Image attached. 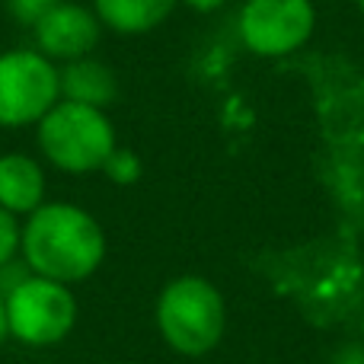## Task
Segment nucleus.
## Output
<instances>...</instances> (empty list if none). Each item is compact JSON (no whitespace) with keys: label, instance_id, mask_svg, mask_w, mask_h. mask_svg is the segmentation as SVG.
I'll list each match as a JSON object with an SVG mask.
<instances>
[{"label":"nucleus","instance_id":"nucleus-6","mask_svg":"<svg viewBox=\"0 0 364 364\" xmlns=\"http://www.w3.org/2000/svg\"><path fill=\"white\" fill-rule=\"evenodd\" d=\"M237 29L243 45L259 58H284L310 42L316 29L314 0H246Z\"/></svg>","mask_w":364,"mask_h":364},{"label":"nucleus","instance_id":"nucleus-13","mask_svg":"<svg viewBox=\"0 0 364 364\" xmlns=\"http://www.w3.org/2000/svg\"><path fill=\"white\" fill-rule=\"evenodd\" d=\"M61 0H6V10L19 26H36L51 6H58Z\"/></svg>","mask_w":364,"mask_h":364},{"label":"nucleus","instance_id":"nucleus-15","mask_svg":"<svg viewBox=\"0 0 364 364\" xmlns=\"http://www.w3.org/2000/svg\"><path fill=\"white\" fill-rule=\"evenodd\" d=\"M179 4L192 13H218L220 6H227V0H179Z\"/></svg>","mask_w":364,"mask_h":364},{"label":"nucleus","instance_id":"nucleus-12","mask_svg":"<svg viewBox=\"0 0 364 364\" xmlns=\"http://www.w3.org/2000/svg\"><path fill=\"white\" fill-rule=\"evenodd\" d=\"M19 250H23V224L16 214L0 208V269H6L19 256Z\"/></svg>","mask_w":364,"mask_h":364},{"label":"nucleus","instance_id":"nucleus-1","mask_svg":"<svg viewBox=\"0 0 364 364\" xmlns=\"http://www.w3.org/2000/svg\"><path fill=\"white\" fill-rule=\"evenodd\" d=\"M23 259L32 275L51 282H87L106 259V230L80 205L45 201L23 224Z\"/></svg>","mask_w":364,"mask_h":364},{"label":"nucleus","instance_id":"nucleus-3","mask_svg":"<svg viewBox=\"0 0 364 364\" xmlns=\"http://www.w3.org/2000/svg\"><path fill=\"white\" fill-rule=\"evenodd\" d=\"M36 144L55 170L87 176V173H102L119 141L106 109L61 100L36 125Z\"/></svg>","mask_w":364,"mask_h":364},{"label":"nucleus","instance_id":"nucleus-2","mask_svg":"<svg viewBox=\"0 0 364 364\" xmlns=\"http://www.w3.org/2000/svg\"><path fill=\"white\" fill-rule=\"evenodd\" d=\"M160 339L186 358H201L214 352L227 329V304L224 294L201 275H179L164 284L157 297Z\"/></svg>","mask_w":364,"mask_h":364},{"label":"nucleus","instance_id":"nucleus-18","mask_svg":"<svg viewBox=\"0 0 364 364\" xmlns=\"http://www.w3.org/2000/svg\"><path fill=\"white\" fill-rule=\"evenodd\" d=\"M109 364H115V361H109Z\"/></svg>","mask_w":364,"mask_h":364},{"label":"nucleus","instance_id":"nucleus-9","mask_svg":"<svg viewBox=\"0 0 364 364\" xmlns=\"http://www.w3.org/2000/svg\"><path fill=\"white\" fill-rule=\"evenodd\" d=\"M119 96V77L96 58H77L61 68V100L106 109Z\"/></svg>","mask_w":364,"mask_h":364},{"label":"nucleus","instance_id":"nucleus-11","mask_svg":"<svg viewBox=\"0 0 364 364\" xmlns=\"http://www.w3.org/2000/svg\"><path fill=\"white\" fill-rule=\"evenodd\" d=\"M102 173H106L115 186H134V182L144 176V164H141V157L134 151H128V147H115L112 157H109L106 166H102Z\"/></svg>","mask_w":364,"mask_h":364},{"label":"nucleus","instance_id":"nucleus-17","mask_svg":"<svg viewBox=\"0 0 364 364\" xmlns=\"http://www.w3.org/2000/svg\"><path fill=\"white\" fill-rule=\"evenodd\" d=\"M358 10H361V16H364V0H358Z\"/></svg>","mask_w":364,"mask_h":364},{"label":"nucleus","instance_id":"nucleus-4","mask_svg":"<svg viewBox=\"0 0 364 364\" xmlns=\"http://www.w3.org/2000/svg\"><path fill=\"white\" fill-rule=\"evenodd\" d=\"M6 333L29 348L61 346L77 326V297L70 284L26 275L4 291Z\"/></svg>","mask_w":364,"mask_h":364},{"label":"nucleus","instance_id":"nucleus-14","mask_svg":"<svg viewBox=\"0 0 364 364\" xmlns=\"http://www.w3.org/2000/svg\"><path fill=\"white\" fill-rule=\"evenodd\" d=\"M333 364H364V346H346L336 352Z\"/></svg>","mask_w":364,"mask_h":364},{"label":"nucleus","instance_id":"nucleus-10","mask_svg":"<svg viewBox=\"0 0 364 364\" xmlns=\"http://www.w3.org/2000/svg\"><path fill=\"white\" fill-rule=\"evenodd\" d=\"M179 0H93L102 29L119 36H147L170 19Z\"/></svg>","mask_w":364,"mask_h":364},{"label":"nucleus","instance_id":"nucleus-7","mask_svg":"<svg viewBox=\"0 0 364 364\" xmlns=\"http://www.w3.org/2000/svg\"><path fill=\"white\" fill-rule=\"evenodd\" d=\"M100 36H102V23L93 6L70 4V0H61L58 6H51V10L32 26L36 51H42V55L55 64L90 58L93 48L100 45Z\"/></svg>","mask_w":364,"mask_h":364},{"label":"nucleus","instance_id":"nucleus-16","mask_svg":"<svg viewBox=\"0 0 364 364\" xmlns=\"http://www.w3.org/2000/svg\"><path fill=\"white\" fill-rule=\"evenodd\" d=\"M4 339H10V333H6V304H4V291H0V346H4Z\"/></svg>","mask_w":364,"mask_h":364},{"label":"nucleus","instance_id":"nucleus-5","mask_svg":"<svg viewBox=\"0 0 364 364\" xmlns=\"http://www.w3.org/2000/svg\"><path fill=\"white\" fill-rule=\"evenodd\" d=\"M61 102V68L36 48L0 51V128L38 125Z\"/></svg>","mask_w":364,"mask_h":364},{"label":"nucleus","instance_id":"nucleus-8","mask_svg":"<svg viewBox=\"0 0 364 364\" xmlns=\"http://www.w3.org/2000/svg\"><path fill=\"white\" fill-rule=\"evenodd\" d=\"M45 195H48V179H45V166L36 157L19 151L0 157V208H6L16 218H29L48 201Z\"/></svg>","mask_w":364,"mask_h":364}]
</instances>
